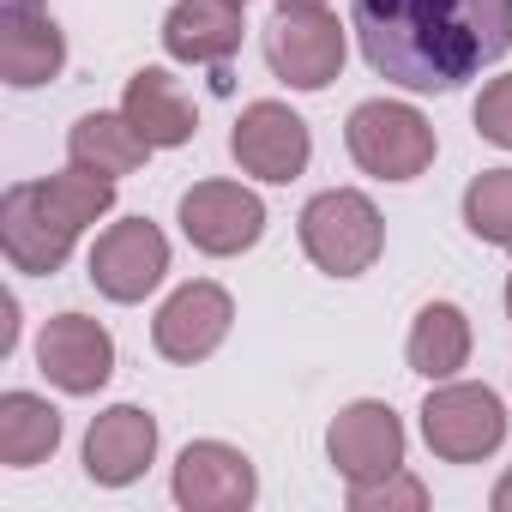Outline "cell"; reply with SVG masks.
Returning <instances> with one entry per match:
<instances>
[{
  "label": "cell",
  "mask_w": 512,
  "mask_h": 512,
  "mask_svg": "<svg viewBox=\"0 0 512 512\" xmlns=\"http://www.w3.org/2000/svg\"><path fill=\"white\" fill-rule=\"evenodd\" d=\"M362 61L404 91H452L512 49V0H350Z\"/></svg>",
  "instance_id": "cell-1"
},
{
  "label": "cell",
  "mask_w": 512,
  "mask_h": 512,
  "mask_svg": "<svg viewBox=\"0 0 512 512\" xmlns=\"http://www.w3.org/2000/svg\"><path fill=\"white\" fill-rule=\"evenodd\" d=\"M109 205H115V181L91 175L79 163L67 175H49V181H19L0 199V247H7V260L19 272L49 278L67 266L79 229L97 223Z\"/></svg>",
  "instance_id": "cell-2"
},
{
  "label": "cell",
  "mask_w": 512,
  "mask_h": 512,
  "mask_svg": "<svg viewBox=\"0 0 512 512\" xmlns=\"http://www.w3.org/2000/svg\"><path fill=\"white\" fill-rule=\"evenodd\" d=\"M302 247L308 260L332 278H362L380 247H386V223L374 211L368 193L356 187H332V193H314L308 211H302Z\"/></svg>",
  "instance_id": "cell-3"
},
{
  "label": "cell",
  "mask_w": 512,
  "mask_h": 512,
  "mask_svg": "<svg viewBox=\"0 0 512 512\" xmlns=\"http://www.w3.org/2000/svg\"><path fill=\"white\" fill-rule=\"evenodd\" d=\"M266 61L284 85L296 91H326L344 67V25L326 7H302V0H278L266 25Z\"/></svg>",
  "instance_id": "cell-4"
},
{
  "label": "cell",
  "mask_w": 512,
  "mask_h": 512,
  "mask_svg": "<svg viewBox=\"0 0 512 512\" xmlns=\"http://www.w3.org/2000/svg\"><path fill=\"white\" fill-rule=\"evenodd\" d=\"M344 139H350V157L380 181H416L434 163V127L410 103H362Z\"/></svg>",
  "instance_id": "cell-5"
},
{
  "label": "cell",
  "mask_w": 512,
  "mask_h": 512,
  "mask_svg": "<svg viewBox=\"0 0 512 512\" xmlns=\"http://www.w3.org/2000/svg\"><path fill=\"white\" fill-rule=\"evenodd\" d=\"M422 440L446 464H476L506 440V410H500V398L488 386H470V380L440 386L422 404Z\"/></svg>",
  "instance_id": "cell-6"
},
{
  "label": "cell",
  "mask_w": 512,
  "mask_h": 512,
  "mask_svg": "<svg viewBox=\"0 0 512 512\" xmlns=\"http://www.w3.org/2000/svg\"><path fill=\"white\" fill-rule=\"evenodd\" d=\"M181 229L199 253L229 260V253H247L266 235V205L241 181H199V187L181 193Z\"/></svg>",
  "instance_id": "cell-7"
},
{
  "label": "cell",
  "mask_w": 512,
  "mask_h": 512,
  "mask_svg": "<svg viewBox=\"0 0 512 512\" xmlns=\"http://www.w3.org/2000/svg\"><path fill=\"white\" fill-rule=\"evenodd\" d=\"M169 272V241L157 223L145 217H127V223H109L91 247V284L109 296V302H145Z\"/></svg>",
  "instance_id": "cell-8"
},
{
  "label": "cell",
  "mask_w": 512,
  "mask_h": 512,
  "mask_svg": "<svg viewBox=\"0 0 512 512\" xmlns=\"http://www.w3.org/2000/svg\"><path fill=\"white\" fill-rule=\"evenodd\" d=\"M229 151L260 181H296L314 157V139H308V121L290 103H247L235 133H229Z\"/></svg>",
  "instance_id": "cell-9"
},
{
  "label": "cell",
  "mask_w": 512,
  "mask_h": 512,
  "mask_svg": "<svg viewBox=\"0 0 512 512\" xmlns=\"http://www.w3.org/2000/svg\"><path fill=\"white\" fill-rule=\"evenodd\" d=\"M326 452L344 482H380V476L404 470V422L392 416V404L362 398V404L338 410V422L326 428Z\"/></svg>",
  "instance_id": "cell-10"
},
{
  "label": "cell",
  "mask_w": 512,
  "mask_h": 512,
  "mask_svg": "<svg viewBox=\"0 0 512 512\" xmlns=\"http://www.w3.org/2000/svg\"><path fill=\"white\" fill-rule=\"evenodd\" d=\"M229 320H235L229 290H217V284H181V290L157 308L151 344H157V356L193 368V362H205V356L229 338Z\"/></svg>",
  "instance_id": "cell-11"
},
{
  "label": "cell",
  "mask_w": 512,
  "mask_h": 512,
  "mask_svg": "<svg viewBox=\"0 0 512 512\" xmlns=\"http://www.w3.org/2000/svg\"><path fill=\"white\" fill-rule=\"evenodd\" d=\"M37 362H43V374H49L61 392L91 398V392L109 386V374H115V338H109L97 320H85V314H55V320L43 326V338H37Z\"/></svg>",
  "instance_id": "cell-12"
},
{
  "label": "cell",
  "mask_w": 512,
  "mask_h": 512,
  "mask_svg": "<svg viewBox=\"0 0 512 512\" xmlns=\"http://www.w3.org/2000/svg\"><path fill=\"white\" fill-rule=\"evenodd\" d=\"M253 494H260L253 464L223 440H193L175 458V500L187 512H241L253 506Z\"/></svg>",
  "instance_id": "cell-13"
},
{
  "label": "cell",
  "mask_w": 512,
  "mask_h": 512,
  "mask_svg": "<svg viewBox=\"0 0 512 512\" xmlns=\"http://www.w3.org/2000/svg\"><path fill=\"white\" fill-rule=\"evenodd\" d=\"M157 458V416L139 404H115L91 422L85 434V476L103 488H127L145 476V464Z\"/></svg>",
  "instance_id": "cell-14"
},
{
  "label": "cell",
  "mask_w": 512,
  "mask_h": 512,
  "mask_svg": "<svg viewBox=\"0 0 512 512\" xmlns=\"http://www.w3.org/2000/svg\"><path fill=\"white\" fill-rule=\"evenodd\" d=\"M61 67H67L61 25L37 0H7V13H0V73H7V85L31 91V85H49Z\"/></svg>",
  "instance_id": "cell-15"
},
{
  "label": "cell",
  "mask_w": 512,
  "mask_h": 512,
  "mask_svg": "<svg viewBox=\"0 0 512 512\" xmlns=\"http://www.w3.org/2000/svg\"><path fill=\"white\" fill-rule=\"evenodd\" d=\"M163 49L193 67H217L241 49V7L235 0H175L163 19Z\"/></svg>",
  "instance_id": "cell-16"
},
{
  "label": "cell",
  "mask_w": 512,
  "mask_h": 512,
  "mask_svg": "<svg viewBox=\"0 0 512 512\" xmlns=\"http://www.w3.org/2000/svg\"><path fill=\"white\" fill-rule=\"evenodd\" d=\"M121 115H127V121H133L157 151L187 145V139H193V127H199V115H193L187 91H181L163 67H145V73H133V79H127V103H121Z\"/></svg>",
  "instance_id": "cell-17"
},
{
  "label": "cell",
  "mask_w": 512,
  "mask_h": 512,
  "mask_svg": "<svg viewBox=\"0 0 512 512\" xmlns=\"http://www.w3.org/2000/svg\"><path fill=\"white\" fill-rule=\"evenodd\" d=\"M157 145L127 121V115H85V121H73V133H67V157L79 163V169H91V175H133L145 157H151Z\"/></svg>",
  "instance_id": "cell-18"
},
{
  "label": "cell",
  "mask_w": 512,
  "mask_h": 512,
  "mask_svg": "<svg viewBox=\"0 0 512 512\" xmlns=\"http://www.w3.org/2000/svg\"><path fill=\"white\" fill-rule=\"evenodd\" d=\"M61 446V410L43 404L37 392H7L0 398V464L31 470Z\"/></svg>",
  "instance_id": "cell-19"
},
{
  "label": "cell",
  "mask_w": 512,
  "mask_h": 512,
  "mask_svg": "<svg viewBox=\"0 0 512 512\" xmlns=\"http://www.w3.org/2000/svg\"><path fill=\"white\" fill-rule=\"evenodd\" d=\"M470 362V320L452 302H428L410 326V368L422 380H452Z\"/></svg>",
  "instance_id": "cell-20"
},
{
  "label": "cell",
  "mask_w": 512,
  "mask_h": 512,
  "mask_svg": "<svg viewBox=\"0 0 512 512\" xmlns=\"http://www.w3.org/2000/svg\"><path fill=\"white\" fill-rule=\"evenodd\" d=\"M464 223H470V235L512 247V169H482L464 187Z\"/></svg>",
  "instance_id": "cell-21"
},
{
  "label": "cell",
  "mask_w": 512,
  "mask_h": 512,
  "mask_svg": "<svg viewBox=\"0 0 512 512\" xmlns=\"http://www.w3.org/2000/svg\"><path fill=\"white\" fill-rule=\"evenodd\" d=\"M350 506H356V512H392V506L422 512V506H428V488H422L416 476L392 470V476H380V482H350Z\"/></svg>",
  "instance_id": "cell-22"
},
{
  "label": "cell",
  "mask_w": 512,
  "mask_h": 512,
  "mask_svg": "<svg viewBox=\"0 0 512 512\" xmlns=\"http://www.w3.org/2000/svg\"><path fill=\"white\" fill-rule=\"evenodd\" d=\"M476 133L488 145L512 151V73L494 79V85H482V97H476Z\"/></svg>",
  "instance_id": "cell-23"
},
{
  "label": "cell",
  "mask_w": 512,
  "mask_h": 512,
  "mask_svg": "<svg viewBox=\"0 0 512 512\" xmlns=\"http://www.w3.org/2000/svg\"><path fill=\"white\" fill-rule=\"evenodd\" d=\"M494 512H512V470L494 482Z\"/></svg>",
  "instance_id": "cell-24"
},
{
  "label": "cell",
  "mask_w": 512,
  "mask_h": 512,
  "mask_svg": "<svg viewBox=\"0 0 512 512\" xmlns=\"http://www.w3.org/2000/svg\"><path fill=\"white\" fill-rule=\"evenodd\" d=\"M506 314H512V278H506Z\"/></svg>",
  "instance_id": "cell-25"
},
{
  "label": "cell",
  "mask_w": 512,
  "mask_h": 512,
  "mask_svg": "<svg viewBox=\"0 0 512 512\" xmlns=\"http://www.w3.org/2000/svg\"><path fill=\"white\" fill-rule=\"evenodd\" d=\"M302 7H326V0H302Z\"/></svg>",
  "instance_id": "cell-26"
},
{
  "label": "cell",
  "mask_w": 512,
  "mask_h": 512,
  "mask_svg": "<svg viewBox=\"0 0 512 512\" xmlns=\"http://www.w3.org/2000/svg\"><path fill=\"white\" fill-rule=\"evenodd\" d=\"M235 7H247V0H235Z\"/></svg>",
  "instance_id": "cell-27"
}]
</instances>
